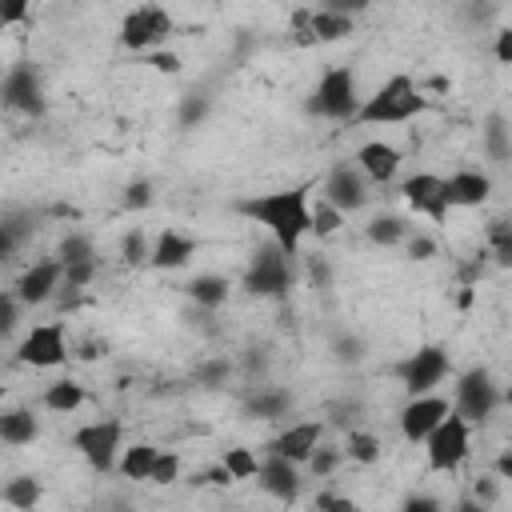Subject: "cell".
I'll return each mask as SVG.
<instances>
[{
  "instance_id": "obj_43",
  "label": "cell",
  "mask_w": 512,
  "mask_h": 512,
  "mask_svg": "<svg viewBox=\"0 0 512 512\" xmlns=\"http://www.w3.org/2000/svg\"><path fill=\"white\" fill-rule=\"evenodd\" d=\"M144 64L156 68V72H164V76H176V72H180V56L168 52V48H152V52H144Z\"/></svg>"
},
{
  "instance_id": "obj_13",
  "label": "cell",
  "mask_w": 512,
  "mask_h": 512,
  "mask_svg": "<svg viewBox=\"0 0 512 512\" xmlns=\"http://www.w3.org/2000/svg\"><path fill=\"white\" fill-rule=\"evenodd\" d=\"M64 356H68V336H64V324L60 320L36 324L16 344V360L28 364V368H56V364H64Z\"/></svg>"
},
{
  "instance_id": "obj_33",
  "label": "cell",
  "mask_w": 512,
  "mask_h": 512,
  "mask_svg": "<svg viewBox=\"0 0 512 512\" xmlns=\"http://www.w3.org/2000/svg\"><path fill=\"white\" fill-rule=\"evenodd\" d=\"M56 256H60L64 264H76V260H92V256H96V248H92V240H88L84 232H64V240H60Z\"/></svg>"
},
{
  "instance_id": "obj_19",
  "label": "cell",
  "mask_w": 512,
  "mask_h": 512,
  "mask_svg": "<svg viewBox=\"0 0 512 512\" xmlns=\"http://www.w3.org/2000/svg\"><path fill=\"white\" fill-rule=\"evenodd\" d=\"M352 160L360 164V172H364L372 184H392L396 172H400V148H392V144H384V140L360 144Z\"/></svg>"
},
{
  "instance_id": "obj_47",
  "label": "cell",
  "mask_w": 512,
  "mask_h": 512,
  "mask_svg": "<svg viewBox=\"0 0 512 512\" xmlns=\"http://www.w3.org/2000/svg\"><path fill=\"white\" fill-rule=\"evenodd\" d=\"M356 416H360V400H340V404H332V424L356 428Z\"/></svg>"
},
{
  "instance_id": "obj_50",
  "label": "cell",
  "mask_w": 512,
  "mask_h": 512,
  "mask_svg": "<svg viewBox=\"0 0 512 512\" xmlns=\"http://www.w3.org/2000/svg\"><path fill=\"white\" fill-rule=\"evenodd\" d=\"M496 64H512V28H500L496 32Z\"/></svg>"
},
{
  "instance_id": "obj_30",
  "label": "cell",
  "mask_w": 512,
  "mask_h": 512,
  "mask_svg": "<svg viewBox=\"0 0 512 512\" xmlns=\"http://www.w3.org/2000/svg\"><path fill=\"white\" fill-rule=\"evenodd\" d=\"M40 480L36 476H16V480H8L4 484V492H0V500L4 504H12V508H32V504H40Z\"/></svg>"
},
{
  "instance_id": "obj_22",
  "label": "cell",
  "mask_w": 512,
  "mask_h": 512,
  "mask_svg": "<svg viewBox=\"0 0 512 512\" xmlns=\"http://www.w3.org/2000/svg\"><path fill=\"white\" fill-rule=\"evenodd\" d=\"M288 408H292V392L276 388V384H264V380L244 400V412L256 416V420H280V416H288Z\"/></svg>"
},
{
  "instance_id": "obj_39",
  "label": "cell",
  "mask_w": 512,
  "mask_h": 512,
  "mask_svg": "<svg viewBox=\"0 0 512 512\" xmlns=\"http://www.w3.org/2000/svg\"><path fill=\"white\" fill-rule=\"evenodd\" d=\"M120 256H124V264H144V260L152 256V248L144 244V232H140V228H132V232L120 240Z\"/></svg>"
},
{
  "instance_id": "obj_25",
  "label": "cell",
  "mask_w": 512,
  "mask_h": 512,
  "mask_svg": "<svg viewBox=\"0 0 512 512\" xmlns=\"http://www.w3.org/2000/svg\"><path fill=\"white\" fill-rule=\"evenodd\" d=\"M156 456H160V448H152V444H128L124 452H120V464H116V472L124 476V480H152V468H156Z\"/></svg>"
},
{
  "instance_id": "obj_53",
  "label": "cell",
  "mask_w": 512,
  "mask_h": 512,
  "mask_svg": "<svg viewBox=\"0 0 512 512\" xmlns=\"http://www.w3.org/2000/svg\"><path fill=\"white\" fill-rule=\"evenodd\" d=\"M80 356H84V360H100V356H108V340H100V336H88V340L80 344Z\"/></svg>"
},
{
  "instance_id": "obj_10",
  "label": "cell",
  "mask_w": 512,
  "mask_h": 512,
  "mask_svg": "<svg viewBox=\"0 0 512 512\" xmlns=\"http://www.w3.org/2000/svg\"><path fill=\"white\" fill-rule=\"evenodd\" d=\"M368 176L360 172V164L356 160H340V164H332L328 172H324V180H320V200H328L332 208H340L344 216L348 212H360L364 204H368Z\"/></svg>"
},
{
  "instance_id": "obj_38",
  "label": "cell",
  "mask_w": 512,
  "mask_h": 512,
  "mask_svg": "<svg viewBox=\"0 0 512 512\" xmlns=\"http://www.w3.org/2000/svg\"><path fill=\"white\" fill-rule=\"evenodd\" d=\"M228 376H232V364H228L224 356H216V360H204V364L196 368V384H204V388H220Z\"/></svg>"
},
{
  "instance_id": "obj_2",
  "label": "cell",
  "mask_w": 512,
  "mask_h": 512,
  "mask_svg": "<svg viewBox=\"0 0 512 512\" xmlns=\"http://www.w3.org/2000/svg\"><path fill=\"white\" fill-rule=\"evenodd\" d=\"M428 108V96L420 92V84L404 72L388 76L372 96H364L360 112L352 116V124H408Z\"/></svg>"
},
{
  "instance_id": "obj_3",
  "label": "cell",
  "mask_w": 512,
  "mask_h": 512,
  "mask_svg": "<svg viewBox=\"0 0 512 512\" xmlns=\"http://www.w3.org/2000/svg\"><path fill=\"white\" fill-rule=\"evenodd\" d=\"M360 104H364V96H360V88H356V72H352L348 64L328 68V72L316 80V88L308 92V100H304L308 116L340 120V124H344V120L352 124V116L360 112Z\"/></svg>"
},
{
  "instance_id": "obj_31",
  "label": "cell",
  "mask_w": 512,
  "mask_h": 512,
  "mask_svg": "<svg viewBox=\"0 0 512 512\" xmlns=\"http://www.w3.org/2000/svg\"><path fill=\"white\" fill-rule=\"evenodd\" d=\"M488 256L500 264V268H512V220H492L488 224Z\"/></svg>"
},
{
  "instance_id": "obj_4",
  "label": "cell",
  "mask_w": 512,
  "mask_h": 512,
  "mask_svg": "<svg viewBox=\"0 0 512 512\" xmlns=\"http://www.w3.org/2000/svg\"><path fill=\"white\" fill-rule=\"evenodd\" d=\"M244 288L264 300H280L292 288V252L280 248L276 240L252 248V260L244 268Z\"/></svg>"
},
{
  "instance_id": "obj_40",
  "label": "cell",
  "mask_w": 512,
  "mask_h": 512,
  "mask_svg": "<svg viewBox=\"0 0 512 512\" xmlns=\"http://www.w3.org/2000/svg\"><path fill=\"white\" fill-rule=\"evenodd\" d=\"M96 276V256L92 260H76V264H64V288H88Z\"/></svg>"
},
{
  "instance_id": "obj_14",
  "label": "cell",
  "mask_w": 512,
  "mask_h": 512,
  "mask_svg": "<svg viewBox=\"0 0 512 512\" xmlns=\"http://www.w3.org/2000/svg\"><path fill=\"white\" fill-rule=\"evenodd\" d=\"M400 192H404V200H408L412 212L428 216L432 224H448L452 200H448V180H444V176H436V172H416V176H408V180L400 184Z\"/></svg>"
},
{
  "instance_id": "obj_42",
  "label": "cell",
  "mask_w": 512,
  "mask_h": 512,
  "mask_svg": "<svg viewBox=\"0 0 512 512\" xmlns=\"http://www.w3.org/2000/svg\"><path fill=\"white\" fill-rule=\"evenodd\" d=\"M180 480V456L176 452H160L156 468H152V484H176Z\"/></svg>"
},
{
  "instance_id": "obj_15",
  "label": "cell",
  "mask_w": 512,
  "mask_h": 512,
  "mask_svg": "<svg viewBox=\"0 0 512 512\" xmlns=\"http://www.w3.org/2000/svg\"><path fill=\"white\" fill-rule=\"evenodd\" d=\"M448 412H452V404H448L444 396H436V392L408 396V404L400 408V432H404V440H408V444H424Z\"/></svg>"
},
{
  "instance_id": "obj_54",
  "label": "cell",
  "mask_w": 512,
  "mask_h": 512,
  "mask_svg": "<svg viewBox=\"0 0 512 512\" xmlns=\"http://www.w3.org/2000/svg\"><path fill=\"white\" fill-rule=\"evenodd\" d=\"M264 368H268V356H264L260 348H252V352L244 356V372H248V376H264Z\"/></svg>"
},
{
  "instance_id": "obj_44",
  "label": "cell",
  "mask_w": 512,
  "mask_h": 512,
  "mask_svg": "<svg viewBox=\"0 0 512 512\" xmlns=\"http://www.w3.org/2000/svg\"><path fill=\"white\" fill-rule=\"evenodd\" d=\"M204 116H208V96H184V104H180V124H184V128H196Z\"/></svg>"
},
{
  "instance_id": "obj_34",
  "label": "cell",
  "mask_w": 512,
  "mask_h": 512,
  "mask_svg": "<svg viewBox=\"0 0 512 512\" xmlns=\"http://www.w3.org/2000/svg\"><path fill=\"white\" fill-rule=\"evenodd\" d=\"M340 456H344L340 448H332V444H324V440H320V444H316V452L308 456V464H304V468H308L316 480H324V476H332V472H336Z\"/></svg>"
},
{
  "instance_id": "obj_17",
  "label": "cell",
  "mask_w": 512,
  "mask_h": 512,
  "mask_svg": "<svg viewBox=\"0 0 512 512\" xmlns=\"http://www.w3.org/2000/svg\"><path fill=\"white\" fill-rule=\"evenodd\" d=\"M256 480H260V488L268 496H276L284 504H292L300 496V464L288 460V456H280V452H272V448H268V456H260Z\"/></svg>"
},
{
  "instance_id": "obj_57",
  "label": "cell",
  "mask_w": 512,
  "mask_h": 512,
  "mask_svg": "<svg viewBox=\"0 0 512 512\" xmlns=\"http://www.w3.org/2000/svg\"><path fill=\"white\" fill-rule=\"evenodd\" d=\"M492 468H496V476H500V480H512V448H508V452H500Z\"/></svg>"
},
{
  "instance_id": "obj_8",
  "label": "cell",
  "mask_w": 512,
  "mask_h": 512,
  "mask_svg": "<svg viewBox=\"0 0 512 512\" xmlns=\"http://www.w3.org/2000/svg\"><path fill=\"white\" fill-rule=\"evenodd\" d=\"M72 448L96 468V472H112L120 464V452H124V424L116 416L108 420H92L84 428L72 432Z\"/></svg>"
},
{
  "instance_id": "obj_49",
  "label": "cell",
  "mask_w": 512,
  "mask_h": 512,
  "mask_svg": "<svg viewBox=\"0 0 512 512\" xmlns=\"http://www.w3.org/2000/svg\"><path fill=\"white\" fill-rule=\"evenodd\" d=\"M472 496H476V504L484 508V504H496V500H500V488H496L492 476H480V480L472 484Z\"/></svg>"
},
{
  "instance_id": "obj_37",
  "label": "cell",
  "mask_w": 512,
  "mask_h": 512,
  "mask_svg": "<svg viewBox=\"0 0 512 512\" xmlns=\"http://www.w3.org/2000/svg\"><path fill=\"white\" fill-rule=\"evenodd\" d=\"M20 308H24V300L8 288V292H0V336H12L16 332V324H20Z\"/></svg>"
},
{
  "instance_id": "obj_28",
  "label": "cell",
  "mask_w": 512,
  "mask_h": 512,
  "mask_svg": "<svg viewBox=\"0 0 512 512\" xmlns=\"http://www.w3.org/2000/svg\"><path fill=\"white\" fill-rule=\"evenodd\" d=\"M40 400H44L48 412H64V416H68V412H76V408L84 404V388H80L76 380H56V384L44 388Z\"/></svg>"
},
{
  "instance_id": "obj_16",
  "label": "cell",
  "mask_w": 512,
  "mask_h": 512,
  "mask_svg": "<svg viewBox=\"0 0 512 512\" xmlns=\"http://www.w3.org/2000/svg\"><path fill=\"white\" fill-rule=\"evenodd\" d=\"M56 288H64V260H60V256H52V260H36V264L12 284V292L24 300V308H36V304L52 300Z\"/></svg>"
},
{
  "instance_id": "obj_12",
  "label": "cell",
  "mask_w": 512,
  "mask_h": 512,
  "mask_svg": "<svg viewBox=\"0 0 512 512\" xmlns=\"http://www.w3.org/2000/svg\"><path fill=\"white\" fill-rule=\"evenodd\" d=\"M0 96H4V108H12V112H24V116H44L48 112L44 80H40V68L32 60H20V64L8 68Z\"/></svg>"
},
{
  "instance_id": "obj_45",
  "label": "cell",
  "mask_w": 512,
  "mask_h": 512,
  "mask_svg": "<svg viewBox=\"0 0 512 512\" xmlns=\"http://www.w3.org/2000/svg\"><path fill=\"white\" fill-rule=\"evenodd\" d=\"M28 8H32V0H0V24L4 28L24 24L28 20Z\"/></svg>"
},
{
  "instance_id": "obj_29",
  "label": "cell",
  "mask_w": 512,
  "mask_h": 512,
  "mask_svg": "<svg viewBox=\"0 0 512 512\" xmlns=\"http://www.w3.org/2000/svg\"><path fill=\"white\" fill-rule=\"evenodd\" d=\"M344 456H352L356 464H376L384 456V444L376 432H364V428H348V440H344Z\"/></svg>"
},
{
  "instance_id": "obj_51",
  "label": "cell",
  "mask_w": 512,
  "mask_h": 512,
  "mask_svg": "<svg viewBox=\"0 0 512 512\" xmlns=\"http://www.w3.org/2000/svg\"><path fill=\"white\" fill-rule=\"evenodd\" d=\"M372 0H320V8H332V12H348V16H360Z\"/></svg>"
},
{
  "instance_id": "obj_5",
  "label": "cell",
  "mask_w": 512,
  "mask_h": 512,
  "mask_svg": "<svg viewBox=\"0 0 512 512\" xmlns=\"http://www.w3.org/2000/svg\"><path fill=\"white\" fill-rule=\"evenodd\" d=\"M504 404V388L492 380V372L484 364H472L468 372L456 376V396H452V408L468 420V424H484L492 420V412Z\"/></svg>"
},
{
  "instance_id": "obj_27",
  "label": "cell",
  "mask_w": 512,
  "mask_h": 512,
  "mask_svg": "<svg viewBox=\"0 0 512 512\" xmlns=\"http://www.w3.org/2000/svg\"><path fill=\"white\" fill-rule=\"evenodd\" d=\"M364 232H368L372 244H380V248H396V244H404V240L412 236V224H408L404 216H392V212H388V216H372Z\"/></svg>"
},
{
  "instance_id": "obj_24",
  "label": "cell",
  "mask_w": 512,
  "mask_h": 512,
  "mask_svg": "<svg viewBox=\"0 0 512 512\" xmlns=\"http://www.w3.org/2000/svg\"><path fill=\"white\" fill-rule=\"evenodd\" d=\"M36 436H40V420H36L32 408H8V412L0 416V440H4V444L20 448V444H32Z\"/></svg>"
},
{
  "instance_id": "obj_26",
  "label": "cell",
  "mask_w": 512,
  "mask_h": 512,
  "mask_svg": "<svg viewBox=\"0 0 512 512\" xmlns=\"http://www.w3.org/2000/svg\"><path fill=\"white\" fill-rule=\"evenodd\" d=\"M484 152H488L492 164H508L512 160V128H508V120L500 112H492L484 120Z\"/></svg>"
},
{
  "instance_id": "obj_56",
  "label": "cell",
  "mask_w": 512,
  "mask_h": 512,
  "mask_svg": "<svg viewBox=\"0 0 512 512\" xmlns=\"http://www.w3.org/2000/svg\"><path fill=\"white\" fill-rule=\"evenodd\" d=\"M404 508H408V512H436V508H440V500H432V496H408V500H404Z\"/></svg>"
},
{
  "instance_id": "obj_48",
  "label": "cell",
  "mask_w": 512,
  "mask_h": 512,
  "mask_svg": "<svg viewBox=\"0 0 512 512\" xmlns=\"http://www.w3.org/2000/svg\"><path fill=\"white\" fill-rule=\"evenodd\" d=\"M192 484H196V488H204V484H232V472H228V468H224V460H220V464H212V468L196 472V476H192Z\"/></svg>"
},
{
  "instance_id": "obj_7",
  "label": "cell",
  "mask_w": 512,
  "mask_h": 512,
  "mask_svg": "<svg viewBox=\"0 0 512 512\" xmlns=\"http://www.w3.org/2000/svg\"><path fill=\"white\" fill-rule=\"evenodd\" d=\"M424 452H428V472H456L472 452V424L452 408L424 440Z\"/></svg>"
},
{
  "instance_id": "obj_9",
  "label": "cell",
  "mask_w": 512,
  "mask_h": 512,
  "mask_svg": "<svg viewBox=\"0 0 512 512\" xmlns=\"http://www.w3.org/2000/svg\"><path fill=\"white\" fill-rule=\"evenodd\" d=\"M448 372H452V360H448V348H440V344H424V348L408 352V356L396 364V376H400V384H404L408 396L436 392Z\"/></svg>"
},
{
  "instance_id": "obj_6",
  "label": "cell",
  "mask_w": 512,
  "mask_h": 512,
  "mask_svg": "<svg viewBox=\"0 0 512 512\" xmlns=\"http://www.w3.org/2000/svg\"><path fill=\"white\" fill-rule=\"evenodd\" d=\"M172 32H176V20H172V12H168L160 0L136 4V8L120 20V44H124L128 52H152V48H160Z\"/></svg>"
},
{
  "instance_id": "obj_20",
  "label": "cell",
  "mask_w": 512,
  "mask_h": 512,
  "mask_svg": "<svg viewBox=\"0 0 512 512\" xmlns=\"http://www.w3.org/2000/svg\"><path fill=\"white\" fill-rule=\"evenodd\" d=\"M192 256H196V236H188L180 228H160L148 264L152 268H184Z\"/></svg>"
},
{
  "instance_id": "obj_35",
  "label": "cell",
  "mask_w": 512,
  "mask_h": 512,
  "mask_svg": "<svg viewBox=\"0 0 512 512\" xmlns=\"http://www.w3.org/2000/svg\"><path fill=\"white\" fill-rule=\"evenodd\" d=\"M152 204V180H132V184H124V192H120V208L124 212H140V208H148Z\"/></svg>"
},
{
  "instance_id": "obj_11",
  "label": "cell",
  "mask_w": 512,
  "mask_h": 512,
  "mask_svg": "<svg viewBox=\"0 0 512 512\" xmlns=\"http://www.w3.org/2000/svg\"><path fill=\"white\" fill-rule=\"evenodd\" d=\"M292 32L296 44H336L348 40L356 32V16L348 12H332V8H296L292 12Z\"/></svg>"
},
{
  "instance_id": "obj_18",
  "label": "cell",
  "mask_w": 512,
  "mask_h": 512,
  "mask_svg": "<svg viewBox=\"0 0 512 512\" xmlns=\"http://www.w3.org/2000/svg\"><path fill=\"white\" fill-rule=\"evenodd\" d=\"M320 440H324V424H320V420H296V424H288L268 448L280 452V456H288V460H296V464H308V456L316 452Z\"/></svg>"
},
{
  "instance_id": "obj_23",
  "label": "cell",
  "mask_w": 512,
  "mask_h": 512,
  "mask_svg": "<svg viewBox=\"0 0 512 512\" xmlns=\"http://www.w3.org/2000/svg\"><path fill=\"white\" fill-rule=\"evenodd\" d=\"M184 292H188L192 304H200L204 312H216V308L228 300L232 284H228V276H220V272H200V276H192V280L184 284Z\"/></svg>"
},
{
  "instance_id": "obj_1",
  "label": "cell",
  "mask_w": 512,
  "mask_h": 512,
  "mask_svg": "<svg viewBox=\"0 0 512 512\" xmlns=\"http://www.w3.org/2000/svg\"><path fill=\"white\" fill-rule=\"evenodd\" d=\"M312 180L308 184H296V188H276V192H260V196H248V200H236V212L256 220L260 228H268V236L288 248L292 256L300 252V240L312 232Z\"/></svg>"
},
{
  "instance_id": "obj_32",
  "label": "cell",
  "mask_w": 512,
  "mask_h": 512,
  "mask_svg": "<svg viewBox=\"0 0 512 512\" xmlns=\"http://www.w3.org/2000/svg\"><path fill=\"white\" fill-rule=\"evenodd\" d=\"M224 468L232 472V480H252L260 472V456L252 448H224Z\"/></svg>"
},
{
  "instance_id": "obj_55",
  "label": "cell",
  "mask_w": 512,
  "mask_h": 512,
  "mask_svg": "<svg viewBox=\"0 0 512 512\" xmlns=\"http://www.w3.org/2000/svg\"><path fill=\"white\" fill-rule=\"evenodd\" d=\"M308 272H312V280H320V288H328L332 272H328V260H324V256H312V260H308Z\"/></svg>"
},
{
  "instance_id": "obj_41",
  "label": "cell",
  "mask_w": 512,
  "mask_h": 512,
  "mask_svg": "<svg viewBox=\"0 0 512 512\" xmlns=\"http://www.w3.org/2000/svg\"><path fill=\"white\" fill-rule=\"evenodd\" d=\"M332 356H336L340 364H356V360L364 356V340H360V336H352V332H344V336H336V340H332Z\"/></svg>"
},
{
  "instance_id": "obj_58",
  "label": "cell",
  "mask_w": 512,
  "mask_h": 512,
  "mask_svg": "<svg viewBox=\"0 0 512 512\" xmlns=\"http://www.w3.org/2000/svg\"><path fill=\"white\" fill-rule=\"evenodd\" d=\"M504 404L512 408V380H508V388H504Z\"/></svg>"
},
{
  "instance_id": "obj_46",
  "label": "cell",
  "mask_w": 512,
  "mask_h": 512,
  "mask_svg": "<svg viewBox=\"0 0 512 512\" xmlns=\"http://www.w3.org/2000/svg\"><path fill=\"white\" fill-rule=\"evenodd\" d=\"M404 252H408V260H432L436 256V240L424 236V232H416V236L404 240Z\"/></svg>"
},
{
  "instance_id": "obj_21",
  "label": "cell",
  "mask_w": 512,
  "mask_h": 512,
  "mask_svg": "<svg viewBox=\"0 0 512 512\" xmlns=\"http://www.w3.org/2000/svg\"><path fill=\"white\" fill-rule=\"evenodd\" d=\"M492 196V176L488 172H476V168H460L448 176V200L452 208H476Z\"/></svg>"
},
{
  "instance_id": "obj_52",
  "label": "cell",
  "mask_w": 512,
  "mask_h": 512,
  "mask_svg": "<svg viewBox=\"0 0 512 512\" xmlns=\"http://www.w3.org/2000/svg\"><path fill=\"white\" fill-rule=\"evenodd\" d=\"M316 508H336V512H356V504H352V500H344V496H336V492H320V496H316Z\"/></svg>"
},
{
  "instance_id": "obj_36",
  "label": "cell",
  "mask_w": 512,
  "mask_h": 512,
  "mask_svg": "<svg viewBox=\"0 0 512 512\" xmlns=\"http://www.w3.org/2000/svg\"><path fill=\"white\" fill-rule=\"evenodd\" d=\"M340 220H344V212L332 208L328 200H320V208H312V236H332L340 228Z\"/></svg>"
}]
</instances>
